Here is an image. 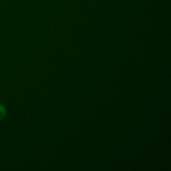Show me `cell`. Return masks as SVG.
<instances>
[{
    "label": "cell",
    "mask_w": 171,
    "mask_h": 171,
    "mask_svg": "<svg viewBox=\"0 0 171 171\" xmlns=\"http://www.w3.org/2000/svg\"><path fill=\"white\" fill-rule=\"evenodd\" d=\"M5 116V109L3 106L0 105V120L3 119Z\"/></svg>",
    "instance_id": "1"
}]
</instances>
